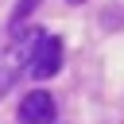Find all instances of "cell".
Masks as SVG:
<instances>
[{
  "mask_svg": "<svg viewBox=\"0 0 124 124\" xmlns=\"http://www.w3.org/2000/svg\"><path fill=\"white\" fill-rule=\"evenodd\" d=\"M62 58H66L62 39H58V35H43V39L35 43V50H31L27 74H31L35 81H46V78H54V74L62 70Z\"/></svg>",
  "mask_w": 124,
  "mask_h": 124,
  "instance_id": "6da1fadb",
  "label": "cell"
},
{
  "mask_svg": "<svg viewBox=\"0 0 124 124\" xmlns=\"http://www.w3.org/2000/svg\"><path fill=\"white\" fill-rule=\"evenodd\" d=\"M101 27H105V31H120V27H124V4H108V8L101 12Z\"/></svg>",
  "mask_w": 124,
  "mask_h": 124,
  "instance_id": "3957f363",
  "label": "cell"
},
{
  "mask_svg": "<svg viewBox=\"0 0 124 124\" xmlns=\"http://www.w3.org/2000/svg\"><path fill=\"white\" fill-rule=\"evenodd\" d=\"M39 4H43V0H16V8H12V31H16V27H23V23H27V16H31Z\"/></svg>",
  "mask_w": 124,
  "mask_h": 124,
  "instance_id": "277c9868",
  "label": "cell"
},
{
  "mask_svg": "<svg viewBox=\"0 0 124 124\" xmlns=\"http://www.w3.org/2000/svg\"><path fill=\"white\" fill-rule=\"evenodd\" d=\"M54 120V97L46 89H31L19 101V124H50Z\"/></svg>",
  "mask_w": 124,
  "mask_h": 124,
  "instance_id": "7a4b0ae2",
  "label": "cell"
},
{
  "mask_svg": "<svg viewBox=\"0 0 124 124\" xmlns=\"http://www.w3.org/2000/svg\"><path fill=\"white\" fill-rule=\"evenodd\" d=\"M66 4H85V0H66Z\"/></svg>",
  "mask_w": 124,
  "mask_h": 124,
  "instance_id": "5b68a950",
  "label": "cell"
}]
</instances>
